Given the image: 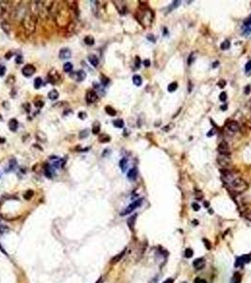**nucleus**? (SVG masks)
Segmentation results:
<instances>
[{
    "label": "nucleus",
    "mask_w": 251,
    "mask_h": 283,
    "mask_svg": "<svg viewBox=\"0 0 251 283\" xmlns=\"http://www.w3.org/2000/svg\"><path fill=\"white\" fill-rule=\"evenodd\" d=\"M137 18L143 26H149L153 21V13L149 9H144L138 12Z\"/></svg>",
    "instance_id": "f257e3e1"
},
{
    "label": "nucleus",
    "mask_w": 251,
    "mask_h": 283,
    "mask_svg": "<svg viewBox=\"0 0 251 283\" xmlns=\"http://www.w3.org/2000/svg\"><path fill=\"white\" fill-rule=\"evenodd\" d=\"M230 186L231 188V190L234 193H244V191H247L248 188V184L247 183V181L244 180L243 179H240V177H236V179H232L230 181Z\"/></svg>",
    "instance_id": "f03ea898"
},
{
    "label": "nucleus",
    "mask_w": 251,
    "mask_h": 283,
    "mask_svg": "<svg viewBox=\"0 0 251 283\" xmlns=\"http://www.w3.org/2000/svg\"><path fill=\"white\" fill-rule=\"evenodd\" d=\"M35 24H36V20L34 18V16L32 14H27L26 17L24 18V21H23V25H24V27L26 29V31H33L35 29Z\"/></svg>",
    "instance_id": "7ed1b4c3"
},
{
    "label": "nucleus",
    "mask_w": 251,
    "mask_h": 283,
    "mask_svg": "<svg viewBox=\"0 0 251 283\" xmlns=\"http://www.w3.org/2000/svg\"><path fill=\"white\" fill-rule=\"evenodd\" d=\"M143 202V199H137L134 202H132L131 204H130L129 206H127L123 212H121V216H125V215H127L131 213L133 210H135L137 208H139L141 206V204Z\"/></svg>",
    "instance_id": "20e7f679"
},
{
    "label": "nucleus",
    "mask_w": 251,
    "mask_h": 283,
    "mask_svg": "<svg viewBox=\"0 0 251 283\" xmlns=\"http://www.w3.org/2000/svg\"><path fill=\"white\" fill-rule=\"evenodd\" d=\"M217 162L220 164L222 167H227L231 164V159L228 154H220L217 157Z\"/></svg>",
    "instance_id": "39448f33"
},
{
    "label": "nucleus",
    "mask_w": 251,
    "mask_h": 283,
    "mask_svg": "<svg viewBox=\"0 0 251 283\" xmlns=\"http://www.w3.org/2000/svg\"><path fill=\"white\" fill-rule=\"evenodd\" d=\"M35 72H36V68L34 67V65L32 64H26L24 66V68L22 69V74L26 77L31 76Z\"/></svg>",
    "instance_id": "423d86ee"
},
{
    "label": "nucleus",
    "mask_w": 251,
    "mask_h": 283,
    "mask_svg": "<svg viewBox=\"0 0 251 283\" xmlns=\"http://www.w3.org/2000/svg\"><path fill=\"white\" fill-rule=\"evenodd\" d=\"M250 260H251V257L249 256V255H244V256H243V257L238 258L236 259L235 264L234 265H235V267H239V266H243L245 263H248Z\"/></svg>",
    "instance_id": "0eeeda50"
},
{
    "label": "nucleus",
    "mask_w": 251,
    "mask_h": 283,
    "mask_svg": "<svg viewBox=\"0 0 251 283\" xmlns=\"http://www.w3.org/2000/svg\"><path fill=\"white\" fill-rule=\"evenodd\" d=\"M217 150L220 154H228L230 153V146L228 143L225 141H222L217 147Z\"/></svg>",
    "instance_id": "6e6552de"
},
{
    "label": "nucleus",
    "mask_w": 251,
    "mask_h": 283,
    "mask_svg": "<svg viewBox=\"0 0 251 283\" xmlns=\"http://www.w3.org/2000/svg\"><path fill=\"white\" fill-rule=\"evenodd\" d=\"M72 53L69 48H61L60 52H59V57L60 60H67L69 58H71Z\"/></svg>",
    "instance_id": "1a4fd4ad"
},
{
    "label": "nucleus",
    "mask_w": 251,
    "mask_h": 283,
    "mask_svg": "<svg viewBox=\"0 0 251 283\" xmlns=\"http://www.w3.org/2000/svg\"><path fill=\"white\" fill-rule=\"evenodd\" d=\"M96 100H97V93L93 90L88 91L86 93V101L88 103H93Z\"/></svg>",
    "instance_id": "9d476101"
},
{
    "label": "nucleus",
    "mask_w": 251,
    "mask_h": 283,
    "mask_svg": "<svg viewBox=\"0 0 251 283\" xmlns=\"http://www.w3.org/2000/svg\"><path fill=\"white\" fill-rule=\"evenodd\" d=\"M227 127H228V129H230V131L237 132L240 129V125L238 124L237 121L232 120V121H230V123H228V125H227Z\"/></svg>",
    "instance_id": "9b49d317"
},
{
    "label": "nucleus",
    "mask_w": 251,
    "mask_h": 283,
    "mask_svg": "<svg viewBox=\"0 0 251 283\" xmlns=\"http://www.w3.org/2000/svg\"><path fill=\"white\" fill-rule=\"evenodd\" d=\"M193 265H194V267L196 268V269L200 270V269H202L204 266H205V260H204V259H202V258L197 259L194 260Z\"/></svg>",
    "instance_id": "f8f14e48"
},
{
    "label": "nucleus",
    "mask_w": 251,
    "mask_h": 283,
    "mask_svg": "<svg viewBox=\"0 0 251 283\" xmlns=\"http://www.w3.org/2000/svg\"><path fill=\"white\" fill-rule=\"evenodd\" d=\"M9 129H10V131L15 132L16 130H17V129H18V121L16 120V119H14V118L10 119V120L9 121Z\"/></svg>",
    "instance_id": "ddd939ff"
},
{
    "label": "nucleus",
    "mask_w": 251,
    "mask_h": 283,
    "mask_svg": "<svg viewBox=\"0 0 251 283\" xmlns=\"http://www.w3.org/2000/svg\"><path fill=\"white\" fill-rule=\"evenodd\" d=\"M137 174H138V173H137V169H136V168H132V169H130L129 172H127V179H129L130 180L133 181V180L136 179Z\"/></svg>",
    "instance_id": "4468645a"
},
{
    "label": "nucleus",
    "mask_w": 251,
    "mask_h": 283,
    "mask_svg": "<svg viewBox=\"0 0 251 283\" xmlns=\"http://www.w3.org/2000/svg\"><path fill=\"white\" fill-rule=\"evenodd\" d=\"M86 76H87V75H86V73L83 70H79V71H77L76 73V79H77V81H83L86 79Z\"/></svg>",
    "instance_id": "2eb2a0df"
},
{
    "label": "nucleus",
    "mask_w": 251,
    "mask_h": 283,
    "mask_svg": "<svg viewBox=\"0 0 251 283\" xmlns=\"http://www.w3.org/2000/svg\"><path fill=\"white\" fill-rule=\"evenodd\" d=\"M88 60H89V62H90V63L93 66V67H97V65L99 63V60H98V58L96 56V55H89Z\"/></svg>",
    "instance_id": "dca6fc26"
},
{
    "label": "nucleus",
    "mask_w": 251,
    "mask_h": 283,
    "mask_svg": "<svg viewBox=\"0 0 251 283\" xmlns=\"http://www.w3.org/2000/svg\"><path fill=\"white\" fill-rule=\"evenodd\" d=\"M48 98L52 101L58 99L59 98V92L57 90H55V89H53V90H51L48 93Z\"/></svg>",
    "instance_id": "f3484780"
},
{
    "label": "nucleus",
    "mask_w": 251,
    "mask_h": 283,
    "mask_svg": "<svg viewBox=\"0 0 251 283\" xmlns=\"http://www.w3.org/2000/svg\"><path fill=\"white\" fill-rule=\"evenodd\" d=\"M220 172H221V174H222V176H223V177H225V179H228V180H230L231 179H232V173L231 172L228 170V169H222V170H220Z\"/></svg>",
    "instance_id": "a211bd4d"
},
{
    "label": "nucleus",
    "mask_w": 251,
    "mask_h": 283,
    "mask_svg": "<svg viewBox=\"0 0 251 283\" xmlns=\"http://www.w3.org/2000/svg\"><path fill=\"white\" fill-rule=\"evenodd\" d=\"M136 218H137V214H133L132 216L129 218L127 220V226H130V229L132 230L134 229V225H135V221H136Z\"/></svg>",
    "instance_id": "6ab92c4d"
},
{
    "label": "nucleus",
    "mask_w": 251,
    "mask_h": 283,
    "mask_svg": "<svg viewBox=\"0 0 251 283\" xmlns=\"http://www.w3.org/2000/svg\"><path fill=\"white\" fill-rule=\"evenodd\" d=\"M132 80H133V83H134V85L136 86H141L142 83H143V79H142V76H139V75H134L132 77Z\"/></svg>",
    "instance_id": "aec40b11"
},
{
    "label": "nucleus",
    "mask_w": 251,
    "mask_h": 283,
    "mask_svg": "<svg viewBox=\"0 0 251 283\" xmlns=\"http://www.w3.org/2000/svg\"><path fill=\"white\" fill-rule=\"evenodd\" d=\"M99 142L100 143H109L110 141V135H108V134H105V133H103V134H101V135H99Z\"/></svg>",
    "instance_id": "412c9836"
},
{
    "label": "nucleus",
    "mask_w": 251,
    "mask_h": 283,
    "mask_svg": "<svg viewBox=\"0 0 251 283\" xmlns=\"http://www.w3.org/2000/svg\"><path fill=\"white\" fill-rule=\"evenodd\" d=\"M113 126H114L115 127H117V129H122V127H124V126H125L124 121H123L122 119H116V120H114V121L113 122Z\"/></svg>",
    "instance_id": "4be33fe9"
},
{
    "label": "nucleus",
    "mask_w": 251,
    "mask_h": 283,
    "mask_svg": "<svg viewBox=\"0 0 251 283\" xmlns=\"http://www.w3.org/2000/svg\"><path fill=\"white\" fill-rule=\"evenodd\" d=\"M119 166H120V168L122 169V171L125 172V171L127 170V160L126 158H123V159L120 160Z\"/></svg>",
    "instance_id": "5701e85b"
},
{
    "label": "nucleus",
    "mask_w": 251,
    "mask_h": 283,
    "mask_svg": "<svg viewBox=\"0 0 251 283\" xmlns=\"http://www.w3.org/2000/svg\"><path fill=\"white\" fill-rule=\"evenodd\" d=\"M105 112H107L110 116H115L116 115V110L110 106H106L105 107Z\"/></svg>",
    "instance_id": "b1692460"
},
{
    "label": "nucleus",
    "mask_w": 251,
    "mask_h": 283,
    "mask_svg": "<svg viewBox=\"0 0 251 283\" xmlns=\"http://www.w3.org/2000/svg\"><path fill=\"white\" fill-rule=\"evenodd\" d=\"M100 131V124L98 122H94L93 125V129H92V132L93 134H98Z\"/></svg>",
    "instance_id": "393cba45"
},
{
    "label": "nucleus",
    "mask_w": 251,
    "mask_h": 283,
    "mask_svg": "<svg viewBox=\"0 0 251 283\" xmlns=\"http://www.w3.org/2000/svg\"><path fill=\"white\" fill-rule=\"evenodd\" d=\"M44 175H46V176L48 177V179H52V170L48 164H46V168H44Z\"/></svg>",
    "instance_id": "a878e982"
},
{
    "label": "nucleus",
    "mask_w": 251,
    "mask_h": 283,
    "mask_svg": "<svg viewBox=\"0 0 251 283\" xmlns=\"http://www.w3.org/2000/svg\"><path fill=\"white\" fill-rule=\"evenodd\" d=\"M73 70V64L71 62H65L63 64V71L66 72V73H70V72Z\"/></svg>",
    "instance_id": "bb28decb"
},
{
    "label": "nucleus",
    "mask_w": 251,
    "mask_h": 283,
    "mask_svg": "<svg viewBox=\"0 0 251 283\" xmlns=\"http://www.w3.org/2000/svg\"><path fill=\"white\" fill-rule=\"evenodd\" d=\"M84 43L86 44H88V46H93V44L94 43V39H93V36L88 35V36H86L84 38Z\"/></svg>",
    "instance_id": "cd10ccee"
},
{
    "label": "nucleus",
    "mask_w": 251,
    "mask_h": 283,
    "mask_svg": "<svg viewBox=\"0 0 251 283\" xmlns=\"http://www.w3.org/2000/svg\"><path fill=\"white\" fill-rule=\"evenodd\" d=\"M177 89V82H172V83H170V84L168 85V87H167V90H168L169 93L175 92Z\"/></svg>",
    "instance_id": "c85d7f7f"
},
{
    "label": "nucleus",
    "mask_w": 251,
    "mask_h": 283,
    "mask_svg": "<svg viewBox=\"0 0 251 283\" xmlns=\"http://www.w3.org/2000/svg\"><path fill=\"white\" fill-rule=\"evenodd\" d=\"M220 47H221L222 50H227V49L230 47V41H224V42L221 43Z\"/></svg>",
    "instance_id": "c756f323"
},
{
    "label": "nucleus",
    "mask_w": 251,
    "mask_h": 283,
    "mask_svg": "<svg viewBox=\"0 0 251 283\" xmlns=\"http://www.w3.org/2000/svg\"><path fill=\"white\" fill-rule=\"evenodd\" d=\"M42 84H43V80H42L41 77H36L35 80H34V87H35V89H40Z\"/></svg>",
    "instance_id": "7c9ffc66"
},
{
    "label": "nucleus",
    "mask_w": 251,
    "mask_h": 283,
    "mask_svg": "<svg viewBox=\"0 0 251 283\" xmlns=\"http://www.w3.org/2000/svg\"><path fill=\"white\" fill-rule=\"evenodd\" d=\"M193 255H194L193 249H191V248H186L185 249V252H184V256H185V258H188V259L192 258Z\"/></svg>",
    "instance_id": "2f4dec72"
},
{
    "label": "nucleus",
    "mask_w": 251,
    "mask_h": 283,
    "mask_svg": "<svg viewBox=\"0 0 251 283\" xmlns=\"http://www.w3.org/2000/svg\"><path fill=\"white\" fill-rule=\"evenodd\" d=\"M33 191L32 190H29V191H26L25 193H24V197H25V199H26V200H29V199L33 196Z\"/></svg>",
    "instance_id": "473e14b6"
},
{
    "label": "nucleus",
    "mask_w": 251,
    "mask_h": 283,
    "mask_svg": "<svg viewBox=\"0 0 251 283\" xmlns=\"http://www.w3.org/2000/svg\"><path fill=\"white\" fill-rule=\"evenodd\" d=\"M124 255H125V251L121 252L119 255H117L116 257H114L113 259H111V262H118V260H120V259H121V258H122L123 256H124Z\"/></svg>",
    "instance_id": "72a5a7b5"
},
{
    "label": "nucleus",
    "mask_w": 251,
    "mask_h": 283,
    "mask_svg": "<svg viewBox=\"0 0 251 283\" xmlns=\"http://www.w3.org/2000/svg\"><path fill=\"white\" fill-rule=\"evenodd\" d=\"M89 129H84V130H82V131H80V133H79V139H84V138H86L88 135H89Z\"/></svg>",
    "instance_id": "f704fd0d"
},
{
    "label": "nucleus",
    "mask_w": 251,
    "mask_h": 283,
    "mask_svg": "<svg viewBox=\"0 0 251 283\" xmlns=\"http://www.w3.org/2000/svg\"><path fill=\"white\" fill-rule=\"evenodd\" d=\"M227 93H225V92H223V93H220V96H219V99L222 101V102H225L226 100H227Z\"/></svg>",
    "instance_id": "c9c22d12"
},
{
    "label": "nucleus",
    "mask_w": 251,
    "mask_h": 283,
    "mask_svg": "<svg viewBox=\"0 0 251 283\" xmlns=\"http://www.w3.org/2000/svg\"><path fill=\"white\" fill-rule=\"evenodd\" d=\"M6 73V66L4 64H0V76H3Z\"/></svg>",
    "instance_id": "e433bc0d"
},
{
    "label": "nucleus",
    "mask_w": 251,
    "mask_h": 283,
    "mask_svg": "<svg viewBox=\"0 0 251 283\" xmlns=\"http://www.w3.org/2000/svg\"><path fill=\"white\" fill-rule=\"evenodd\" d=\"M109 79L108 77H106V76H101V82H102V84L104 85V86H106L109 83Z\"/></svg>",
    "instance_id": "4c0bfd02"
},
{
    "label": "nucleus",
    "mask_w": 251,
    "mask_h": 283,
    "mask_svg": "<svg viewBox=\"0 0 251 283\" xmlns=\"http://www.w3.org/2000/svg\"><path fill=\"white\" fill-rule=\"evenodd\" d=\"M244 26H251V15L249 16V17H247V19H245V20L244 21Z\"/></svg>",
    "instance_id": "58836bf2"
},
{
    "label": "nucleus",
    "mask_w": 251,
    "mask_h": 283,
    "mask_svg": "<svg viewBox=\"0 0 251 283\" xmlns=\"http://www.w3.org/2000/svg\"><path fill=\"white\" fill-rule=\"evenodd\" d=\"M226 84H227V82H226L224 79L219 80V81H218V83H217V85H218L220 88H224V87L226 86Z\"/></svg>",
    "instance_id": "ea45409f"
},
{
    "label": "nucleus",
    "mask_w": 251,
    "mask_h": 283,
    "mask_svg": "<svg viewBox=\"0 0 251 283\" xmlns=\"http://www.w3.org/2000/svg\"><path fill=\"white\" fill-rule=\"evenodd\" d=\"M135 66H136L137 68H139V67L141 66V59L139 58L138 56L135 58Z\"/></svg>",
    "instance_id": "a19ab883"
},
{
    "label": "nucleus",
    "mask_w": 251,
    "mask_h": 283,
    "mask_svg": "<svg viewBox=\"0 0 251 283\" xmlns=\"http://www.w3.org/2000/svg\"><path fill=\"white\" fill-rule=\"evenodd\" d=\"M15 62H16V63H17V64H21L22 62H23V57L19 55V56H17L15 58Z\"/></svg>",
    "instance_id": "79ce46f5"
},
{
    "label": "nucleus",
    "mask_w": 251,
    "mask_h": 283,
    "mask_svg": "<svg viewBox=\"0 0 251 283\" xmlns=\"http://www.w3.org/2000/svg\"><path fill=\"white\" fill-rule=\"evenodd\" d=\"M192 207H193L194 210H196V212H198V210L200 209V206H199L197 203H193V204H192Z\"/></svg>",
    "instance_id": "37998d69"
},
{
    "label": "nucleus",
    "mask_w": 251,
    "mask_h": 283,
    "mask_svg": "<svg viewBox=\"0 0 251 283\" xmlns=\"http://www.w3.org/2000/svg\"><path fill=\"white\" fill-rule=\"evenodd\" d=\"M240 280H241V279H240L239 274H235V276H234V279H233L232 283H240Z\"/></svg>",
    "instance_id": "c03bdc74"
},
{
    "label": "nucleus",
    "mask_w": 251,
    "mask_h": 283,
    "mask_svg": "<svg viewBox=\"0 0 251 283\" xmlns=\"http://www.w3.org/2000/svg\"><path fill=\"white\" fill-rule=\"evenodd\" d=\"M43 105H44V102H43V101H37V102H35V107H36V108H42Z\"/></svg>",
    "instance_id": "a18cd8bd"
},
{
    "label": "nucleus",
    "mask_w": 251,
    "mask_h": 283,
    "mask_svg": "<svg viewBox=\"0 0 251 283\" xmlns=\"http://www.w3.org/2000/svg\"><path fill=\"white\" fill-rule=\"evenodd\" d=\"M251 70V60L247 62V63L245 64V71L247 72H249Z\"/></svg>",
    "instance_id": "49530a36"
},
{
    "label": "nucleus",
    "mask_w": 251,
    "mask_h": 283,
    "mask_svg": "<svg viewBox=\"0 0 251 283\" xmlns=\"http://www.w3.org/2000/svg\"><path fill=\"white\" fill-rule=\"evenodd\" d=\"M79 119H85V118L87 117V114H86V112H79Z\"/></svg>",
    "instance_id": "de8ad7c7"
},
{
    "label": "nucleus",
    "mask_w": 251,
    "mask_h": 283,
    "mask_svg": "<svg viewBox=\"0 0 251 283\" xmlns=\"http://www.w3.org/2000/svg\"><path fill=\"white\" fill-rule=\"evenodd\" d=\"M251 92V86L250 85H247L244 89V93L245 94H249V93Z\"/></svg>",
    "instance_id": "09e8293b"
},
{
    "label": "nucleus",
    "mask_w": 251,
    "mask_h": 283,
    "mask_svg": "<svg viewBox=\"0 0 251 283\" xmlns=\"http://www.w3.org/2000/svg\"><path fill=\"white\" fill-rule=\"evenodd\" d=\"M203 242L205 243V246L207 247V249H211V243H210V242L208 241V240H206V239H203Z\"/></svg>",
    "instance_id": "8fccbe9b"
},
{
    "label": "nucleus",
    "mask_w": 251,
    "mask_h": 283,
    "mask_svg": "<svg viewBox=\"0 0 251 283\" xmlns=\"http://www.w3.org/2000/svg\"><path fill=\"white\" fill-rule=\"evenodd\" d=\"M194 283H207V281H206L205 279H196Z\"/></svg>",
    "instance_id": "3c124183"
},
{
    "label": "nucleus",
    "mask_w": 251,
    "mask_h": 283,
    "mask_svg": "<svg viewBox=\"0 0 251 283\" xmlns=\"http://www.w3.org/2000/svg\"><path fill=\"white\" fill-rule=\"evenodd\" d=\"M144 65L146 66V67H148V66H150V60H144Z\"/></svg>",
    "instance_id": "603ef678"
},
{
    "label": "nucleus",
    "mask_w": 251,
    "mask_h": 283,
    "mask_svg": "<svg viewBox=\"0 0 251 283\" xmlns=\"http://www.w3.org/2000/svg\"><path fill=\"white\" fill-rule=\"evenodd\" d=\"M193 60H194L193 55H190V57H189V59H188V64H189V65H191V64H192Z\"/></svg>",
    "instance_id": "864d4df0"
},
{
    "label": "nucleus",
    "mask_w": 251,
    "mask_h": 283,
    "mask_svg": "<svg viewBox=\"0 0 251 283\" xmlns=\"http://www.w3.org/2000/svg\"><path fill=\"white\" fill-rule=\"evenodd\" d=\"M214 133H215V130H214V129H211V130H210V133H208L207 135H208V137H211V136H213Z\"/></svg>",
    "instance_id": "5fc2aeb1"
},
{
    "label": "nucleus",
    "mask_w": 251,
    "mask_h": 283,
    "mask_svg": "<svg viewBox=\"0 0 251 283\" xmlns=\"http://www.w3.org/2000/svg\"><path fill=\"white\" fill-rule=\"evenodd\" d=\"M12 55H13V53H12V52H9L8 54L5 55V58H6L7 60H10V56H12Z\"/></svg>",
    "instance_id": "6e6d98bb"
},
{
    "label": "nucleus",
    "mask_w": 251,
    "mask_h": 283,
    "mask_svg": "<svg viewBox=\"0 0 251 283\" xmlns=\"http://www.w3.org/2000/svg\"><path fill=\"white\" fill-rule=\"evenodd\" d=\"M147 39H148V40L151 41V42H155V38H154L152 35H148V36H147Z\"/></svg>",
    "instance_id": "4d7b16f0"
},
{
    "label": "nucleus",
    "mask_w": 251,
    "mask_h": 283,
    "mask_svg": "<svg viewBox=\"0 0 251 283\" xmlns=\"http://www.w3.org/2000/svg\"><path fill=\"white\" fill-rule=\"evenodd\" d=\"M218 64H219V62H214L213 63V68H216L217 66H218Z\"/></svg>",
    "instance_id": "13d9d810"
},
{
    "label": "nucleus",
    "mask_w": 251,
    "mask_h": 283,
    "mask_svg": "<svg viewBox=\"0 0 251 283\" xmlns=\"http://www.w3.org/2000/svg\"><path fill=\"white\" fill-rule=\"evenodd\" d=\"M220 109H221L222 110H224V112H225V110L227 109V105H223V106H221V107H220Z\"/></svg>",
    "instance_id": "bf43d9fd"
},
{
    "label": "nucleus",
    "mask_w": 251,
    "mask_h": 283,
    "mask_svg": "<svg viewBox=\"0 0 251 283\" xmlns=\"http://www.w3.org/2000/svg\"><path fill=\"white\" fill-rule=\"evenodd\" d=\"M5 142H6L5 141V138H0V143H4Z\"/></svg>",
    "instance_id": "052dcab7"
},
{
    "label": "nucleus",
    "mask_w": 251,
    "mask_h": 283,
    "mask_svg": "<svg viewBox=\"0 0 251 283\" xmlns=\"http://www.w3.org/2000/svg\"><path fill=\"white\" fill-rule=\"evenodd\" d=\"M173 282V280L172 279H167V280H165L163 283H172Z\"/></svg>",
    "instance_id": "680f3d73"
},
{
    "label": "nucleus",
    "mask_w": 251,
    "mask_h": 283,
    "mask_svg": "<svg viewBox=\"0 0 251 283\" xmlns=\"http://www.w3.org/2000/svg\"><path fill=\"white\" fill-rule=\"evenodd\" d=\"M101 282H102V279H98L96 283H101Z\"/></svg>",
    "instance_id": "e2e57ef3"
},
{
    "label": "nucleus",
    "mask_w": 251,
    "mask_h": 283,
    "mask_svg": "<svg viewBox=\"0 0 251 283\" xmlns=\"http://www.w3.org/2000/svg\"><path fill=\"white\" fill-rule=\"evenodd\" d=\"M184 283H186V282H184Z\"/></svg>",
    "instance_id": "0e129e2a"
}]
</instances>
